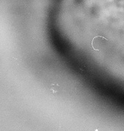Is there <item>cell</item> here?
Returning <instances> with one entry per match:
<instances>
[{
	"instance_id": "cell-1",
	"label": "cell",
	"mask_w": 124,
	"mask_h": 131,
	"mask_svg": "<svg viewBox=\"0 0 124 131\" xmlns=\"http://www.w3.org/2000/svg\"><path fill=\"white\" fill-rule=\"evenodd\" d=\"M105 40H107V39L101 36H97L94 37L92 41V47L96 51H101V48L103 46V41Z\"/></svg>"
},
{
	"instance_id": "cell-2",
	"label": "cell",
	"mask_w": 124,
	"mask_h": 131,
	"mask_svg": "<svg viewBox=\"0 0 124 131\" xmlns=\"http://www.w3.org/2000/svg\"><path fill=\"white\" fill-rule=\"evenodd\" d=\"M50 92L52 94L54 95H57L59 92H60V85L58 84V83L57 82H54V83H52L51 85H50Z\"/></svg>"
}]
</instances>
